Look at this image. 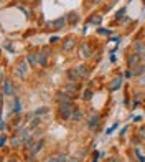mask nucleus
I'll return each mask as SVG.
<instances>
[{"instance_id":"f257e3e1","label":"nucleus","mask_w":145,"mask_h":162,"mask_svg":"<svg viewBox=\"0 0 145 162\" xmlns=\"http://www.w3.org/2000/svg\"><path fill=\"white\" fill-rule=\"evenodd\" d=\"M72 113H74L72 104H59V116L61 117L69 119V117H72Z\"/></svg>"},{"instance_id":"f03ea898","label":"nucleus","mask_w":145,"mask_h":162,"mask_svg":"<svg viewBox=\"0 0 145 162\" xmlns=\"http://www.w3.org/2000/svg\"><path fill=\"white\" fill-rule=\"evenodd\" d=\"M56 99L59 101V104H72L71 98H69V95L66 91H59L58 95H56Z\"/></svg>"},{"instance_id":"7ed1b4c3","label":"nucleus","mask_w":145,"mask_h":162,"mask_svg":"<svg viewBox=\"0 0 145 162\" xmlns=\"http://www.w3.org/2000/svg\"><path fill=\"white\" fill-rule=\"evenodd\" d=\"M66 22H68V18H64V17H59V18H56V20H53L50 25H51L53 30H61V28H64Z\"/></svg>"},{"instance_id":"20e7f679","label":"nucleus","mask_w":145,"mask_h":162,"mask_svg":"<svg viewBox=\"0 0 145 162\" xmlns=\"http://www.w3.org/2000/svg\"><path fill=\"white\" fill-rule=\"evenodd\" d=\"M26 71H28V63H26L25 60H21V61H18V65H17V73H18V76H25L26 74Z\"/></svg>"},{"instance_id":"39448f33","label":"nucleus","mask_w":145,"mask_h":162,"mask_svg":"<svg viewBox=\"0 0 145 162\" xmlns=\"http://www.w3.org/2000/svg\"><path fill=\"white\" fill-rule=\"evenodd\" d=\"M3 95L5 96H13L15 95V88H13V84L10 81L3 80Z\"/></svg>"},{"instance_id":"423d86ee","label":"nucleus","mask_w":145,"mask_h":162,"mask_svg":"<svg viewBox=\"0 0 145 162\" xmlns=\"http://www.w3.org/2000/svg\"><path fill=\"white\" fill-rule=\"evenodd\" d=\"M38 63L41 66H46V63H48V48H43V51L38 53Z\"/></svg>"},{"instance_id":"0eeeda50","label":"nucleus","mask_w":145,"mask_h":162,"mask_svg":"<svg viewBox=\"0 0 145 162\" xmlns=\"http://www.w3.org/2000/svg\"><path fill=\"white\" fill-rule=\"evenodd\" d=\"M91 55H92L91 47H89L87 43H83V45H81V56H83V58H89Z\"/></svg>"},{"instance_id":"6e6552de","label":"nucleus","mask_w":145,"mask_h":162,"mask_svg":"<svg viewBox=\"0 0 145 162\" xmlns=\"http://www.w3.org/2000/svg\"><path fill=\"white\" fill-rule=\"evenodd\" d=\"M129 66L130 68H135L138 65V61H140V55L138 53H134V55H130V56H129Z\"/></svg>"},{"instance_id":"1a4fd4ad","label":"nucleus","mask_w":145,"mask_h":162,"mask_svg":"<svg viewBox=\"0 0 145 162\" xmlns=\"http://www.w3.org/2000/svg\"><path fill=\"white\" fill-rule=\"evenodd\" d=\"M64 91H66V93H68L69 96H71L72 93H78V83H74V81H71L69 84H66Z\"/></svg>"},{"instance_id":"9d476101","label":"nucleus","mask_w":145,"mask_h":162,"mask_svg":"<svg viewBox=\"0 0 145 162\" xmlns=\"http://www.w3.org/2000/svg\"><path fill=\"white\" fill-rule=\"evenodd\" d=\"M74 73L78 74V78H84L86 74H87V68L84 65H79V66L74 68Z\"/></svg>"},{"instance_id":"9b49d317","label":"nucleus","mask_w":145,"mask_h":162,"mask_svg":"<svg viewBox=\"0 0 145 162\" xmlns=\"http://www.w3.org/2000/svg\"><path fill=\"white\" fill-rule=\"evenodd\" d=\"M74 45H76V41L72 40V38H68V40H64V43H63V50H64V51H71L72 48H74Z\"/></svg>"},{"instance_id":"f8f14e48","label":"nucleus","mask_w":145,"mask_h":162,"mask_svg":"<svg viewBox=\"0 0 145 162\" xmlns=\"http://www.w3.org/2000/svg\"><path fill=\"white\" fill-rule=\"evenodd\" d=\"M97 124H99V114H92L89 117V121H87V126L91 129H94V128H97Z\"/></svg>"},{"instance_id":"ddd939ff","label":"nucleus","mask_w":145,"mask_h":162,"mask_svg":"<svg viewBox=\"0 0 145 162\" xmlns=\"http://www.w3.org/2000/svg\"><path fill=\"white\" fill-rule=\"evenodd\" d=\"M120 86H122V76H119V78H115V80H112V83L109 84V89L114 91V89H119Z\"/></svg>"},{"instance_id":"4468645a","label":"nucleus","mask_w":145,"mask_h":162,"mask_svg":"<svg viewBox=\"0 0 145 162\" xmlns=\"http://www.w3.org/2000/svg\"><path fill=\"white\" fill-rule=\"evenodd\" d=\"M101 22H102V17H101L99 14H96V15H92L91 18L87 20V23H91V25H99Z\"/></svg>"},{"instance_id":"2eb2a0df","label":"nucleus","mask_w":145,"mask_h":162,"mask_svg":"<svg viewBox=\"0 0 145 162\" xmlns=\"http://www.w3.org/2000/svg\"><path fill=\"white\" fill-rule=\"evenodd\" d=\"M43 144H45V141L41 139V141H40V142H36V144L33 146V147H32V157H33V155H35V154H38L40 151H41V147H43Z\"/></svg>"},{"instance_id":"dca6fc26","label":"nucleus","mask_w":145,"mask_h":162,"mask_svg":"<svg viewBox=\"0 0 145 162\" xmlns=\"http://www.w3.org/2000/svg\"><path fill=\"white\" fill-rule=\"evenodd\" d=\"M18 137H21L23 142H25L26 139H28V137H32V136L28 134V129H26V128H20L18 129Z\"/></svg>"},{"instance_id":"f3484780","label":"nucleus","mask_w":145,"mask_h":162,"mask_svg":"<svg viewBox=\"0 0 145 162\" xmlns=\"http://www.w3.org/2000/svg\"><path fill=\"white\" fill-rule=\"evenodd\" d=\"M135 50H137V53L140 55V58H144V55H145V45L144 43L137 41V43H135Z\"/></svg>"},{"instance_id":"a211bd4d","label":"nucleus","mask_w":145,"mask_h":162,"mask_svg":"<svg viewBox=\"0 0 145 162\" xmlns=\"http://www.w3.org/2000/svg\"><path fill=\"white\" fill-rule=\"evenodd\" d=\"M26 60H28V63H30L32 66H35V65L38 63V56H36V55H33V53H30L28 56H26Z\"/></svg>"},{"instance_id":"6ab92c4d","label":"nucleus","mask_w":145,"mask_h":162,"mask_svg":"<svg viewBox=\"0 0 145 162\" xmlns=\"http://www.w3.org/2000/svg\"><path fill=\"white\" fill-rule=\"evenodd\" d=\"M23 144H25V147H26V149H30V151H32V147L35 146V137H28V139H26Z\"/></svg>"},{"instance_id":"aec40b11","label":"nucleus","mask_w":145,"mask_h":162,"mask_svg":"<svg viewBox=\"0 0 145 162\" xmlns=\"http://www.w3.org/2000/svg\"><path fill=\"white\" fill-rule=\"evenodd\" d=\"M72 121H81L83 119V113L81 111H78V109H74V113H72Z\"/></svg>"},{"instance_id":"412c9836","label":"nucleus","mask_w":145,"mask_h":162,"mask_svg":"<svg viewBox=\"0 0 145 162\" xmlns=\"http://www.w3.org/2000/svg\"><path fill=\"white\" fill-rule=\"evenodd\" d=\"M21 142H23V139H21V137H18V136H17V137H13L12 141H10V144H12L13 147H18L20 144H21Z\"/></svg>"},{"instance_id":"4be33fe9","label":"nucleus","mask_w":145,"mask_h":162,"mask_svg":"<svg viewBox=\"0 0 145 162\" xmlns=\"http://www.w3.org/2000/svg\"><path fill=\"white\" fill-rule=\"evenodd\" d=\"M76 20H78V14L76 12H71V14L68 15V22L69 23H76Z\"/></svg>"},{"instance_id":"5701e85b","label":"nucleus","mask_w":145,"mask_h":162,"mask_svg":"<svg viewBox=\"0 0 145 162\" xmlns=\"http://www.w3.org/2000/svg\"><path fill=\"white\" fill-rule=\"evenodd\" d=\"M91 98H92V91H91V89H86L84 95H83V99H84V101H89Z\"/></svg>"},{"instance_id":"b1692460","label":"nucleus","mask_w":145,"mask_h":162,"mask_svg":"<svg viewBox=\"0 0 145 162\" xmlns=\"http://www.w3.org/2000/svg\"><path fill=\"white\" fill-rule=\"evenodd\" d=\"M144 70H145V66H144V65H137V66H135V70H134L132 73H134V74H140L142 71H144Z\"/></svg>"},{"instance_id":"393cba45","label":"nucleus","mask_w":145,"mask_h":162,"mask_svg":"<svg viewBox=\"0 0 145 162\" xmlns=\"http://www.w3.org/2000/svg\"><path fill=\"white\" fill-rule=\"evenodd\" d=\"M137 136L140 137V139H145V128H138V131H137Z\"/></svg>"},{"instance_id":"a878e982","label":"nucleus","mask_w":145,"mask_h":162,"mask_svg":"<svg viewBox=\"0 0 145 162\" xmlns=\"http://www.w3.org/2000/svg\"><path fill=\"white\" fill-rule=\"evenodd\" d=\"M38 124H40V117H33L32 122H30V128H36Z\"/></svg>"},{"instance_id":"bb28decb","label":"nucleus","mask_w":145,"mask_h":162,"mask_svg":"<svg viewBox=\"0 0 145 162\" xmlns=\"http://www.w3.org/2000/svg\"><path fill=\"white\" fill-rule=\"evenodd\" d=\"M20 109H21V106H20L18 99H17V101H15V108H13V113H20Z\"/></svg>"},{"instance_id":"cd10ccee","label":"nucleus","mask_w":145,"mask_h":162,"mask_svg":"<svg viewBox=\"0 0 145 162\" xmlns=\"http://www.w3.org/2000/svg\"><path fill=\"white\" fill-rule=\"evenodd\" d=\"M124 14H125V8H120V10H119V14L115 15V18H117V20H119V18H122V17H124Z\"/></svg>"},{"instance_id":"c85d7f7f","label":"nucleus","mask_w":145,"mask_h":162,"mask_svg":"<svg viewBox=\"0 0 145 162\" xmlns=\"http://www.w3.org/2000/svg\"><path fill=\"white\" fill-rule=\"evenodd\" d=\"M97 32H99L101 35H111V32H109V30H104V28H99Z\"/></svg>"},{"instance_id":"c756f323","label":"nucleus","mask_w":145,"mask_h":162,"mask_svg":"<svg viewBox=\"0 0 145 162\" xmlns=\"http://www.w3.org/2000/svg\"><path fill=\"white\" fill-rule=\"evenodd\" d=\"M5 142H7V136H5V134H2V139H0V146L3 147V146H5Z\"/></svg>"},{"instance_id":"7c9ffc66","label":"nucleus","mask_w":145,"mask_h":162,"mask_svg":"<svg viewBox=\"0 0 145 162\" xmlns=\"http://www.w3.org/2000/svg\"><path fill=\"white\" fill-rule=\"evenodd\" d=\"M58 159H59V162H68V161H69V157H68V155H59Z\"/></svg>"},{"instance_id":"2f4dec72","label":"nucleus","mask_w":145,"mask_h":162,"mask_svg":"<svg viewBox=\"0 0 145 162\" xmlns=\"http://www.w3.org/2000/svg\"><path fill=\"white\" fill-rule=\"evenodd\" d=\"M135 154L138 155V161H140V162H145V157H144V155H142V154H140L138 151H135Z\"/></svg>"},{"instance_id":"473e14b6","label":"nucleus","mask_w":145,"mask_h":162,"mask_svg":"<svg viewBox=\"0 0 145 162\" xmlns=\"http://www.w3.org/2000/svg\"><path fill=\"white\" fill-rule=\"evenodd\" d=\"M117 126H119V124H114L112 128H109V129H107V134H111L112 131H115V129H117Z\"/></svg>"},{"instance_id":"72a5a7b5","label":"nucleus","mask_w":145,"mask_h":162,"mask_svg":"<svg viewBox=\"0 0 145 162\" xmlns=\"http://www.w3.org/2000/svg\"><path fill=\"white\" fill-rule=\"evenodd\" d=\"M43 113H48V108H41L36 111V114H43Z\"/></svg>"},{"instance_id":"f704fd0d","label":"nucleus","mask_w":145,"mask_h":162,"mask_svg":"<svg viewBox=\"0 0 145 162\" xmlns=\"http://www.w3.org/2000/svg\"><path fill=\"white\" fill-rule=\"evenodd\" d=\"M46 162H59V159H58V157H50Z\"/></svg>"},{"instance_id":"c9c22d12","label":"nucleus","mask_w":145,"mask_h":162,"mask_svg":"<svg viewBox=\"0 0 145 162\" xmlns=\"http://www.w3.org/2000/svg\"><path fill=\"white\" fill-rule=\"evenodd\" d=\"M21 12H25V14L28 15V17H30V14H32V12H30V10H28V8H25V7H21Z\"/></svg>"},{"instance_id":"e433bc0d","label":"nucleus","mask_w":145,"mask_h":162,"mask_svg":"<svg viewBox=\"0 0 145 162\" xmlns=\"http://www.w3.org/2000/svg\"><path fill=\"white\" fill-rule=\"evenodd\" d=\"M130 76H134V73H132V71H125V78H130Z\"/></svg>"},{"instance_id":"4c0bfd02","label":"nucleus","mask_w":145,"mask_h":162,"mask_svg":"<svg viewBox=\"0 0 145 162\" xmlns=\"http://www.w3.org/2000/svg\"><path fill=\"white\" fill-rule=\"evenodd\" d=\"M71 162H79V159H71Z\"/></svg>"},{"instance_id":"58836bf2","label":"nucleus","mask_w":145,"mask_h":162,"mask_svg":"<svg viewBox=\"0 0 145 162\" xmlns=\"http://www.w3.org/2000/svg\"><path fill=\"white\" fill-rule=\"evenodd\" d=\"M89 2H91V3H96V2H97V0H89Z\"/></svg>"},{"instance_id":"ea45409f","label":"nucleus","mask_w":145,"mask_h":162,"mask_svg":"<svg viewBox=\"0 0 145 162\" xmlns=\"http://www.w3.org/2000/svg\"><path fill=\"white\" fill-rule=\"evenodd\" d=\"M10 162H17V161H15V159H10Z\"/></svg>"}]
</instances>
